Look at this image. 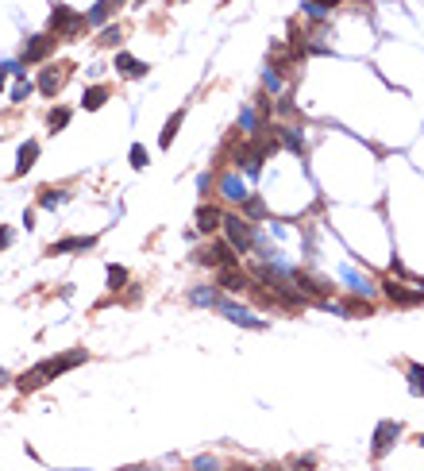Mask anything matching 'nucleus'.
Listing matches in <instances>:
<instances>
[{"instance_id":"10","label":"nucleus","mask_w":424,"mask_h":471,"mask_svg":"<svg viewBox=\"0 0 424 471\" xmlns=\"http://www.w3.org/2000/svg\"><path fill=\"white\" fill-rule=\"evenodd\" d=\"M85 359H89V352H85V347H70L66 356L42 359V367H47V375H50V379H58V375H66V371H74V367H81Z\"/></svg>"},{"instance_id":"21","label":"nucleus","mask_w":424,"mask_h":471,"mask_svg":"<svg viewBox=\"0 0 424 471\" xmlns=\"http://www.w3.org/2000/svg\"><path fill=\"white\" fill-rule=\"evenodd\" d=\"M104 24H112V4L109 0H97V4L85 12V27H89V31H100Z\"/></svg>"},{"instance_id":"16","label":"nucleus","mask_w":424,"mask_h":471,"mask_svg":"<svg viewBox=\"0 0 424 471\" xmlns=\"http://www.w3.org/2000/svg\"><path fill=\"white\" fill-rule=\"evenodd\" d=\"M185 298H189V306H197V309H217L224 294H220V286H193Z\"/></svg>"},{"instance_id":"13","label":"nucleus","mask_w":424,"mask_h":471,"mask_svg":"<svg viewBox=\"0 0 424 471\" xmlns=\"http://www.w3.org/2000/svg\"><path fill=\"white\" fill-rule=\"evenodd\" d=\"M93 244H97V236H66V240L50 244L47 255H81V251H93Z\"/></svg>"},{"instance_id":"36","label":"nucleus","mask_w":424,"mask_h":471,"mask_svg":"<svg viewBox=\"0 0 424 471\" xmlns=\"http://www.w3.org/2000/svg\"><path fill=\"white\" fill-rule=\"evenodd\" d=\"M8 244H12V228H0V251L8 248Z\"/></svg>"},{"instance_id":"17","label":"nucleus","mask_w":424,"mask_h":471,"mask_svg":"<svg viewBox=\"0 0 424 471\" xmlns=\"http://www.w3.org/2000/svg\"><path fill=\"white\" fill-rule=\"evenodd\" d=\"M35 163H39V143H35V140L19 143V151H16V166H12V174H16V178H24V174L31 170Z\"/></svg>"},{"instance_id":"24","label":"nucleus","mask_w":424,"mask_h":471,"mask_svg":"<svg viewBox=\"0 0 424 471\" xmlns=\"http://www.w3.org/2000/svg\"><path fill=\"white\" fill-rule=\"evenodd\" d=\"M182 120H185V108L170 112V120L162 124V135H158V147H174V140H178V128H182Z\"/></svg>"},{"instance_id":"33","label":"nucleus","mask_w":424,"mask_h":471,"mask_svg":"<svg viewBox=\"0 0 424 471\" xmlns=\"http://www.w3.org/2000/svg\"><path fill=\"white\" fill-rule=\"evenodd\" d=\"M31 89H35V85L27 82V77H19V85L12 89V100H16V105H19V100H27V97H31Z\"/></svg>"},{"instance_id":"25","label":"nucleus","mask_w":424,"mask_h":471,"mask_svg":"<svg viewBox=\"0 0 424 471\" xmlns=\"http://www.w3.org/2000/svg\"><path fill=\"white\" fill-rule=\"evenodd\" d=\"M240 213L255 224V220H262V216H267V201L255 197V193H247V197H243V205H240Z\"/></svg>"},{"instance_id":"42","label":"nucleus","mask_w":424,"mask_h":471,"mask_svg":"<svg viewBox=\"0 0 424 471\" xmlns=\"http://www.w3.org/2000/svg\"><path fill=\"white\" fill-rule=\"evenodd\" d=\"M421 286H424V278H421Z\"/></svg>"},{"instance_id":"20","label":"nucleus","mask_w":424,"mask_h":471,"mask_svg":"<svg viewBox=\"0 0 424 471\" xmlns=\"http://www.w3.org/2000/svg\"><path fill=\"white\" fill-rule=\"evenodd\" d=\"M262 128H270V124L258 116L255 100H251V105H243V108H240V132H243V135H255V132H262Z\"/></svg>"},{"instance_id":"12","label":"nucleus","mask_w":424,"mask_h":471,"mask_svg":"<svg viewBox=\"0 0 424 471\" xmlns=\"http://www.w3.org/2000/svg\"><path fill=\"white\" fill-rule=\"evenodd\" d=\"M398 437H401V425L398 421H378V429H375V460H382L386 452H390L393 444H398Z\"/></svg>"},{"instance_id":"11","label":"nucleus","mask_w":424,"mask_h":471,"mask_svg":"<svg viewBox=\"0 0 424 471\" xmlns=\"http://www.w3.org/2000/svg\"><path fill=\"white\" fill-rule=\"evenodd\" d=\"M340 278H343V286H347V294H359V298H375L378 294V282L359 274V271H351V267H343Z\"/></svg>"},{"instance_id":"9","label":"nucleus","mask_w":424,"mask_h":471,"mask_svg":"<svg viewBox=\"0 0 424 471\" xmlns=\"http://www.w3.org/2000/svg\"><path fill=\"white\" fill-rule=\"evenodd\" d=\"M220 224H224V209L220 205H212V201H201L197 205V236H217L220 232Z\"/></svg>"},{"instance_id":"6","label":"nucleus","mask_w":424,"mask_h":471,"mask_svg":"<svg viewBox=\"0 0 424 471\" xmlns=\"http://www.w3.org/2000/svg\"><path fill=\"white\" fill-rule=\"evenodd\" d=\"M217 193H220V201H228V205H243V197H247L243 174L240 170H220L217 174Z\"/></svg>"},{"instance_id":"41","label":"nucleus","mask_w":424,"mask_h":471,"mask_svg":"<svg viewBox=\"0 0 424 471\" xmlns=\"http://www.w3.org/2000/svg\"><path fill=\"white\" fill-rule=\"evenodd\" d=\"M416 444H421V448H424V433H421V437H416Z\"/></svg>"},{"instance_id":"8","label":"nucleus","mask_w":424,"mask_h":471,"mask_svg":"<svg viewBox=\"0 0 424 471\" xmlns=\"http://www.w3.org/2000/svg\"><path fill=\"white\" fill-rule=\"evenodd\" d=\"M70 82V62H62V66H42L39 82H35V89L42 93V97H58V89Z\"/></svg>"},{"instance_id":"22","label":"nucleus","mask_w":424,"mask_h":471,"mask_svg":"<svg viewBox=\"0 0 424 471\" xmlns=\"http://www.w3.org/2000/svg\"><path fill=\"white\" fill-rule=\"evenodd\" d=\"M109 97H112L109 85H89V89L81 93V108H85V112H97V108L109 105Z\"/></svg>"},{"instance_id":"31","label":"nucleus","mask_w":424,"mask_h":471,"mask_svg":"<svg viewBox=\"0 0 424 471\" xmlns=\"http://www.w3.org/2000/svg\"><path fill=\"white\" fill-rule=\"evenodd\" d=\"M212 190H217V178H212V174H201V178H197V193H201V197H205V201H212V197H208V193H212Z\"/></svg>"},{"instance_id":"34","label":"nucleus","mask_w":424,"mask_h":471,"mask_svg":"<svg viewBox=\"0 0 424 471\" xmlns=\"http://www.w3.org/2000/svg\"><path fill=\"white\" fill-rule=\"evenodd\" d=\"M0 70H4L8 77H27V74H24V70H27L24 62H0Z\"/></svg>"},{"instance_id":"29","label":"nucleus","mask_w":424,"mask_h":471,"mask_svg":"<svg viewBox=\"0 0 424 471\" xmlns=\"http://www.w3.org/2000/svg\"><path fill=\"white\" fill-rule=\"evenodd\" d=\"M104 278H109V290H116V294H120V290L127 286V271H124V267H120V263H109V271H104Z\"/></svg>"},{"instance_id":"38","label":"nucleus","mask_w":424,"mask_h":471,"mask_svg":"<svg viewBox=\"0 0 424 471\" xmlns=\"http://www.w3.org/2000/svg\"><path fill=\"white\" fill-rule=\"evenodd\" d=\"M8 382H12V379H8V371H4V367H0V387H8Z\"/></svg>"},{"instance_id":"37","label":"nucleus","mask_w":424,"mask_h":471,"mask_svg":"<svg viewBox=\"0 0 424 471\" xmlns=\"http://www.w3.org/2000/svg\"><path fill=\"white\" fill-rule=\"evenodd\" d=\"M313 463H316L313 456H297V460H293V468H313Z\"/></svg>"},{"instance_id":"39","label":"nucleus","mask_w":424,"mask_h":471,"mask_svg":"<svg viewBox=\"0 0 424 471\" xmlns=\"http://www.w3.org/2000/svg\"><path fill=\"white\" fill-rule=\"evenodd\" d=\"M109 4H112V12H120V8L127 4V0H109Z\"/></svg>"},{"instance_id":"15","label":"nucleus","mask_w":424,"mask_h":471,"mask_svg":"<svg viewBox=\"0 0 424 471\" xmlns=\"http://www.w3.org/2000/svg\"><path fill=\"white\" fill-rule=\"evenodd\" d=\"M274 135H278V147L293 151V155H305V132L293 124H274Z\"/></svg>"},{"instance_id":"26","label":"nucleus","mask_w":424,"mask_h":471,"mask_svg":"<svg viewBox=\"0 0 424 471\" xmlns=\"http://www.w3.org/2000/svg\"><path fill=\"white\" fill-rule=\"evenodd\" d=\"M120 43H124V27H120V24H104L97 31V47L109 50V47H120Z\"/></svg>"},{"instance_id":"7","label":"nucleus","mask_w":424,"mask_h":471,"mask_svg":"<svg viewBox=\"0 0 424 471\" xmlns=\"http://www.w3.org/2000/svg\"><path fill=\"white\" fill-rule=\"evenodd\" d=\"M378 290H382V294H386V298H390L398 309H413V306H421V301H424V290H409V286H401L398 278H386Z\"/></svg>"},{"instance_id":"28","label":"nucleus","mask_w":424,"mask_h":471,"mask_svg":"<svg viewBox=\"0 0 424 471\" xmlns=\"http://www.w3.org/2000/svg\"><path fill=\"white\" fill-rule=\"evenodd\" d=\"M66 197H70V190H54V186H42L39 190V205L42 209H58Z\"/></svg>"},{"instance_id":"14","label":"nucleus","mask_w":424,"mask_h":471,"mask_svg":"<svg viewBox=\"0 0 424 471\" xmlns=\"http://www.w3.org/2000/svg\"><path fill=\"white\" fill-rule=\"evenodd\" d=\"M217 286H220V290H235V294L251 290V278L243 274V263H235V267H220V271H217Z\"/></svg>"},{"instance_id":"32","label":"nucleus","mask_w":424,"mask_h":471,"mask_svg":"<svg viewBox=\"0 0 424 471\" xmlns=\"http://www.w3.org/2000/svg\"><path fill=\"white\" fill-rule=\"evenodd\" d=\"M127 158H132V166H135V170H143V166H147V147H143V143H132Z\"/></svg>"},{"instance_id":"4","label":"nucleus","mask_w":424,"mask_h":471,"mask_svg":"<svg viewBox=\"0 0 424 471\" xmlns=\"http://www.w3.org/2000/svg\"><path fill=\"white\" fill-rule=\"evenodd\" d=\"M54 47H58V35H54V31H39V35H31V39L19 47V62H24V66H35V62H42V58L54 54Z\"/></svg>"},{"instance_id":"27","label":"nucleus","mask_w":424,"mask_h":471,"mask_svg":"<svg viewBox=\"0 0 424 471\" xmlns=\"http://www.w3.org/2000/svg\"><path fill=\"white\" fill-rule=\"evenodd\" d=\"M405 375H409V394L424 398V364H409Z\"/></svg>"},{"instance_id":"5","label":"nucleus","mask_w":424,"mask_h":471,"mask_svg":"<svg viewBox=\"0 0 424 471\" xmlns=\"http://www.w3.org/2000/svg\"><path fill=\"white\" fill-rule=\"evenodd\" d=\"M217 313H224L232 324H240V329H255V332H262L267 329V321L255 313V309H247V306H240V301H232V298H220V306H217Z\"/></svg>"},{"instance_id":"40","label":"nucleus","mask_w":424,"mask_h":471,"mask_svg":"<svg viewBox=\"0 0 424 471\" xmlns=\"http://www.w3.org/2000/svg\"><path fill=\"white\" fill-rule=\"evenodd\" d=\"M4 77H8V74H4V70H0V89H4Z\"/></svg>"},{"instance_id":"3","label":"nucleus","mask_w":424,"mask_h":471,"mask_svg":"<svg viewBox=\"0 0 424 471\" xmlns=\"http://www.w3.org/2000/svg\"><path fill=\"white\" fill-rule=\"evenodd\" d=\"M47 31H54L58 39H74V35L85 31V16H81V12H74V8H66V4H54Z\"/></svg>"},{"instance_id":"30","label":"nucleus","mask_w":424,"mask_h":471,"mask_svg":"<svg viewBox=\"0 0 424 471\" xmlns=\"http://www.w3.org/2000/svg\"><path fill=\"white\" fill-rule=\"evenodd\" d=\"M70 116H74V112H70V108H66V105H62V108H50V116H47V124H50V132L58 135V132H62V128H66V124H70Z\"/></svg>"},{"instance_id":"23","label":"nucleus","mask_w":424,"mask_h":471,"mask_svg":"<svg viewBox=\"0 0 424 471\" xmlns=\"http://www.w3.org/2000/svg\"><path fill=\"white\" fill-rule=\"evenodd\" d=\"M262 89H267L270 97H282V93H285V70L278 66V62L262 70Z\"/></svg>"},{"instance_id":"19","label":"nucleus","mask_w":424,"mask_h":471,"mask_svg":"<svg viewBox=\"0 0 424 471\" xmlns=\"http://www.w3.org/2000/svg\"><path fill=\"white\" fill-rule=\"evenodd\" d=\"M47 382H50L47 367H42V364H35L31 371H24V375H19V379H16V390H24V394H31V390L47 387Z\"/></svg>"},{"instance_id":"35","label":"nucleus","mask_w":424,"mask_h":471,"mask_svg":"<svg viewBox=\"0 0 424 471\" xmlns=\"http://www.w3.org/2000/svg\"><path fill=\"white\" fill-rule=\"evenodd\" d=\"M193 468L208 471V468H220V460H217V456H197V460H193Z\"/></svg>"},{"instance_id":"1","label":"nucleus","mask_w":424,"mask_h":471,"mask_svg":"<svg viewBox=\"0 0 424 471\" xmlns=\"http://www.w3.org/2000/svg\"><path fill=\"white\" fill-rule=\"evenodd\" d=\"M220 232H224V240L232 244L240 255H251L255 251V224L247 220L243 213H224V224H220Z\"/></svg>"},{"instance_id":"2","label":"nucleus","mask_w":424,"mask_h":471,"mask_svg":"<svg viewBox=\"0 0 424 471\" xmlns=\"http://www.w3.org/2000/svg\"><path fill=\"white\" fill-rule=\"evenodd\" d=\"M193 259H197L201 267H212V271H220V267H235V263H243V255H240V251H235L228 240H212L208 248L193 251Z\"/></svg>"},{"instance_id":"18","label":"nucleus","mask_w":424,"mask_h":471,"mask_svg":"<svg viewBox=\"0 0 424 471\" xmlns=\"http://www.w3.org/2000/svg\"><path fill=\"white\" fill-rule=\"evenodd\" d=\"M116 74H124V77H143V74H150V66L143 62V58H135V54H127V50H120V54H116Z\"/></svg>"}]
</instances>
